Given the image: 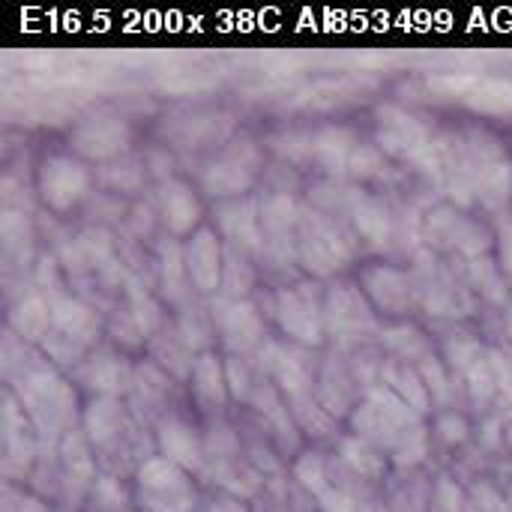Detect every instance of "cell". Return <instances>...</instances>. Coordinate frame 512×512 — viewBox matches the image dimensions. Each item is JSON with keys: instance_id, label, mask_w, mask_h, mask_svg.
I'll list each match as a JSON object with an SVG mask.
<instances>
[{"instance_id": "19", "label": "cell", "mask_w": 512, "mask_h": 512, "mask_svg": "<svg viewBox=\"0 0 512 512\" xmlns=\"http://www.w3.org/2000/svg\"><path fill=\"white\" fill-rule=\"evenodd\" d=\"M126 141H129V129L117 117H93V120L81 123L75 132V147L93 159L117 156L126 147Z\"/></svg>"}, {"instance_id": "35", "label": "cell", "mask_w": 512, "mask_h": 512, "mask_svg": "<svg viewBox=\"0 0 512 512\" xmlns=\"http://www.w3.org/2000/svg\"><path fill=\"white\" fill-rule=\"evenodd\" d=\"M426 512H468V492L453 477H438L432 483Z\"/></svg>"}, {"instance_id": "44", "label": "cell", "mask_w": 512, "mask_h": 512, "mask_svg": "<svg viewBox=\"0 0 512 512\" xmlns=\"http://www.w3.org/2000/svg\"><path fill=\"white\" fill-rule=\"evenodd\" d=\"M6 512H57L48 501H42V498H36V495H21L18 498V504H9Z\"/></svg>"}, {"instance_id": "9", "label": "cell", "mask_w": 512, "mask_h": 512, "mask_svg": "<svg viewBox=\"0 0 512 512\" xmlns=\"http://www.w3.org/2000/svg\"><path fill=\"white\" fill-rule=\"evenodd\" d=\"M39 459L36 435L30 432L24 414L15 408L12 396H6L3 411V474L9 483H24L33 474V465Z\"/></svg>"}, {"instance_id": "10", "label": "cell", "mask_w": 512, "mask_h": 512, "mask_svg": "<svg viewBox=\"0 0 512 512\" xmlns=\"http://www.w3.org/2000/svg\"><path fill=\"white\" fill-rule=\"evenodd\" d=\"M411 285H414V297H417L432 315H459V309H462V294L456 291L453 276H450L429 252H420V255H417Z\"/></svg>"}, {"instance_id": "32", "label": "cell", "mask_w": 512, "mask_h": 512, "mask_svg": "<svg viewBox=\"0 0 512 512\" xmlns=\"http://www.w3.org/2000/svg\"><path fill=\"white\" fill-rule=\"evenodd\" d=\"M81 512H129V498L123 492V483L117 477L99 474Z\"/></svg>"}, {"instance_id": "1", "label": "cell", "mask_w": 512, "mask_h": 512, "mask_svg": "<svg viewBox=\"0 0 512 512\" xmlns=\"http://www.w3.org/2000/svg\"><path fill=\"white\" fill-rule=\"evenodd\" d=\"M354 435L378 447L393 468L414 471L429 456V432L417 411H411L384 384L366 393V402L351 417Z\"/></svg>"}, {"instance_id": "2", "label": "cell", "mask_w": 512, "mask_h": 512, "mask_svg": "<svg viewBox=\"0 0 512 512\" xmlns=\"http://www.w3.org/2000/svg\"><path fill=\"white\" fill-rule=\"evenodd\" d=\"M84 435H87V441L93 447V456H96L102 474H108V477L120 480L126 471L135 474L150 459L141 450V441L132 432L123 408L114 399H108V396L96 399L87 408V414H84Z\"/></svg>"}, {"instance_id": "26", "label": "cell", "mask_w": 512, "mask_h": 512, "mask_svg": "<svg viewBox=\"0 0 512 512\" xmlns=\"http://www.w3.org/2000/svg\"><path fill=\"white\" fill-rule=\"evenodd\" d=\"M318 402L321 408L336 420L342 414H348L351 402H354V378L348 375L345 366H339L336 360H330L321 372V384H318Z\"/></svg>"}, {"instance_id": "8", "label": "cell", "mask_w": 512, "mask_h": 512, "mask_svg": "<svg viewBox=\"0 0 512 512\" xmlns=\"http://www.w3.org/2000/svg\"><path fill=\"white\" fill-rule=\"evenodd\" d=\"M276 318L288 336H294L303 345H318L324 333V309L315 300V291L309 285L285 288L276 297Z\"/></svg>"}, {"instance_id": "27", "label": "cell", "mask_w": 512, "mask_h": 512, "mask_svg": "<svg viewBox=\"0 0 512 512\" xmlns=\"http://www.w3.org/2000/svg\"><path fill=\"white\" fill-rule=\"evenodd\" d=\"M159 210L174 234H186L198 222V201L183 183H165L159 189Z\"/></svg>"}, {"instance_id": "39", "label": "cell", "mask_w": 512, "mask_h": 512, "mask_svg": "<svg viewBox=\"0 0 512 512\" xmlns=\"http://www.w3.org/2000/svg\"><path fill=\"white\" fill-rule=\"evenodd\" d=\"M177 333H180V339L195 351V348H204V345H210V333H213V324L207 321V315L201 312V309H186V315H183V321H180V327H177Z\"/></svg>"}, {"instance_id": "38", "label": "cell", "mask_w": 512, "mask_h": 512, "mask_svg": "<svg viewBox=\"0 0 512 512\" xmlns=\"http://www.w3.org/2000/svg\"><path fill=\"white\" fill-rule=\"evenodd\" d=\"M186 258L180 255V249L174 243H165L162 246V285L168 291L171 300H180L183 297V285H186Z\"/></svg>"}, {"instance_id": "41", "label": "cell", "mask_w": 512, "mask_h": 512, "mask_svg": "<svg viewBox=\"0 0 512 512\" xmlns=\"http://www.w3.org/2000/svg\"><path fill=\"white\" fill-rule=\"evenodd\" d=\"M318 156L324 159V165L342 168V165L348 162V156H351V141H348V135H345V132H327V135H321V141H318Z\"/></svg>"}, {"instance_id": "7", "label": "cell", "mask_w": 512, "mask_h": 512, "mask_svg": "<svg viewBox=\"0 0 512 512\" xmlns=\"http://www.w3.org/2000/svg\"><path fill=\"white\" fill-rule=\"evenodd\" d=\"M471 174H474V192L483 204L501 207L512 192V165L504 150L489 138H474L468 147Z\"/></svg>"}, {"instance_id": "48", "label": "cell", "mask_w": 512, "mask_h": 512, "mask_svg": "<svg viewBox=\"0 0 512 512\" xmlns=\"http://www.w3.org/2000/svg\"><path fill=\"white\" fill-rule=\"evenodd\" d=\"M504 438H507V444H510V447H512V423H510V426H507V435H504Z\"/></svg>"}, {"instance_id": "43", "label": "cell", "mask_w": 512, "mask_h": 512, "mask_svg": "<svg viewBox=\"0 0 512 512\" xmlns=\"http://www.w3.org/2000/svg\"><path fill=\"white\" fill-rule=\"evenodd\" d=\"M225 378H228V390L237 396V399H249L252 396V381H249V372L243 369V363L234 357L231 363H228V372H225Z\"/></svg>"}, {"instance_id": "17", "label": "cell", "mask_w": 512, "mask_h": 512, "mask_svg": "<svg viewBox=\"0 0 512 512\" xmlns=\"http://www.w3.org/2000/svg\"><path fill=\"white\" fill-rule=\"evenodd\" d=\"M186 270L198 291H216L222 285L225 270V252L213 231H198L192 243L186 246Z\"/></svg>"}, {"instance_id": "31", "label": "cell", "mask_w": 512, "mask_h": 512, "mask_svg": "<svg viewBox=\"0 0 512 512\" xmlns=\"http://www.w3.org/2000/svg\"><path fill=\"white\" fill-rule=\"evenodd\" d=\"M12 327L24 336V339H39V336H48V327H51V312L48 306L39 300V297H27L21 300L15 309H12Z\"/></svg>"}, {"instance_id": "12", "label": "cell", "mask_w": 512, "mask_h": 512, "mask_svg": "<svg viewBox=\"0 0 512 512\" xmlns=\"http://www.w3.org/2000/svg\"><path fill=\"white\" fill-rule=\"evenodd\" d=\"M156 447H159V456L180 465L183 471L195 477L204 474V438L186 420H177V417L162 420L156 432Z\"/></svg>"}, {"instance_id": "3", "label": "cell", "mask_w": 512, "mask_h": 512, "mask_svg": "<svg viewBox=\"0 0 512 512\" xmlns=\"http://www.w3.org/2000/svg\"><path fill=\"white\" fill-rule=\"evenodd\" d=\"M15 390L33 429L48 438V444H60L69 432H75V393L54 372L30 369Z\"/></svg>"}, {"instance_id": "42", "label": "cell", "mask_w": 512, "mask_h": 512, "mask_svg": "<svg viewBox=\"0 0 512 512\" xmlns=\"http://www.w3.org/2000/svg\"><path fill=\"white\" fill-rule=\"evenodd\" d=\"M438 438L447 444V447H456V444H465L468 441V423L456 414H447L441 417L438 423Z\"/></svg>"}, {"instance_id": "29", "label": "cell", "mask_w": 512, "mask_h": 512, "mask_svg": "<svg viewBox=\"0 0 512 512\" xmlns=\"http://www.w3.org/2000/svg\"><path fill=\"white\" fill-rule=\"evenodd\" d=\"M351 216H354L357 231H360L372 246H387V240H390V216H387V210H384L378 201H372V198L354 201Z\"/></svg>"}, {"instance_id": "33", "label": "cell", "mask_w": 512, "mask_h": 512, "mask_svg": "<svg viewBox=\"0 0 512 512\" xmlns=\"http://www.w3.org/2000/svg\"><path fill=\"white\" fill-rule=\"evenodd\" d=\"M222 288L231 300H240L252 288V267L243 258V249L234 243L225 249V270H222Z\"/></svg>"}, {"instance_id": "46", "label": "cell", "mask_w": 512, "mask_h": 512, "mask_svg": "<svg viewBox=\"0 0 512 512\" xmlns=\"http://www.w3.org/2000/svg\"><path fill=\"white\" fill-rule=\"evenodd\" d=\"M501 264H504L507 276L512 279V222H507L501 228Z\"/></svg>"}, {"instance_id": "36", "label": "cell", "mask_w": 512, "mask_h": 512, "mask_svg": "<svg viewBox=\"0 0 512 512\" xmlns=\"http://www.w3.org/2000/svg\"><path fill=\"white\" fill-rule=\"evenodd\" d=\"M465 378H468V393H471V399H474V405L477 408H486L489 402H492V396L498 393V381H495V369H492V357H480L468 372H465Z\"/></svg>"}, {"instance_id": "34", "label": "cell", "mask_w": 512, "mask_h": 512, "mask_svg": "<svg viewBox=\"0 0 512 512\" xmlns=\"http://www.w3.org/2000/svg\"><path fill=\"white\" fill-rule=\"evenodd\" d=\"M384 345L399 357V360H423L429 357V342L414 330V327H393L384 330Z\"/></svg>"}, {"instance_id": "20", "label": "cell", "mask_w": 512, "mask_h": 512, "mask_svg": "<svg viewBox=\"0 0 512 512\" xmlns=\"http://www.w3.org/2000/svg\"><path fill=\"white\" fill-rule=\"evenodd\" d=\"M363 285L369 291V297L378 303V309L390 312V315H402L411 300H414V285L405 273L393 270V267H372L363 276Z\"/></svg>"}, {"instance_id": "30", "label": "cell", "mask_w": 512, "mask_h": 512, "mask_svg": "<svg viewBox=\"0 0 512 512\" xmlns=\"http://www.w3.org/2000/svg\"><path fill=\"white\" fill-rule=\"evenodd\" d=\"M153 357L174 375V378H186L192 375V348L180 339V333H159L153 339Z\"/></svg>"}, {"instance_id": "40", "label": "cell", "mask_w": 512, "mask_h": 512, "mask_svg": "<svg viewBox=\"0 0 512 512\" xmlns=\"http://www.w3.org/2000/svg\"><path fill=\"white\" fill-rule=\"evenodd\" d=\"M420 378H423V384L429 387V396L438 402V405H444L447 399H450V384H447V375H444V369H441V363L429 354V357H423L420 360Z\"/></svg>"}, {"instance_id": "45", "label": "cell", "mask_w": 512, "mask_h": 512, "mask_svg": "<svg viewBox=\"0 0 512 512\" xmlns=\"http://www.w3.org/2000/svg\"><path fill=\"white\" fill-rule=\"evenodd\" d=\"M207 512H252V507L243 501V498H234V495H219L213 504H210V510Z\"/></svg>"}, {"instance_id": "28", "label": "cell", "mask_w": 512, "mask_h": 512, "mask_svg": "<svg viewBox=\"0 0 512 512\" xmlns=\"http://www.w3.org/2000/svg\"><path fill=\"white\" fill-rule=\"evenodd\" d=\"M81 378L87 381V387L99 390L102 396H114L120 390L129 387V369L123 360H117L114 354H99L96 360H90L84 369H81Z\"/></svg>"}, {"instance_id": "21", "label": "cell", "mask_w": 512, "mask_h": 512, "mask_svg": "<svg viewBox=\"0 0 512 512\" xmlns=\"http://www.w3.org/2000/svg\"><path fill=\"white\" fill-rule=\"evenodd\" d=\"M339 459H342V465H345L351 474H357L360 480H366V483H372V486L384 483L387 468H390V459H387L378 447H372L369 441H363V438H357V435L339 441Z\"/></svg>"}, {"instance_id": "25", "label": "cell", "mask_w": 512, "mask_h": 512, "mask_svg": "<svg viewBox=\"0 0 512 512\" xmlns=\"http://www.w3.org/2000/svg\"><path fill=\"white\" fill-rule=\"evenodd\" d=\"M243 153H249V147H243ZM243 153H228L222 162H216L207 174H204V186L210 189V195H237L246 192L252 183V162L243 159Z\"/></svg>"}, {"instance_id": "47", "label": "cell", "mask_w": 512, "mask_h": 512, "mask_svg": "<svg viewBox=\"0 0 512 512\" xmlns=\"http://www.w3.org/2000/svg\"><path fill=\"white\" fill-rule=\"evenodd\" d=\"M507 507H510V512H512V483L507 486Z\"/></svg>"}, {"instance_id": "14", "label": "cell", "mask_w": 512, "mask_h": 512, "mask_svg": "<svg viewBox=\"0 0 512 512\" xmlns=\"http://www.w3.org/2000/svg\"><path fill=\"white\" fill-rule=\"evenodd\" d=\"M429 240H435L438 246H447V249H456V252L468 255L471 261L483 258L489 243H492L489 234L480 225H474V222H468L462 216H453L447 210H441V213H435L429 219Z\"/></svg>"}, {"instance_id": "18", "label": "cell", "mask_w": 512, "mask_h": 512, "mask_svg": "<svg viewBox=\"0 0 512 512\" xmlns=\"http://www.w3.org/2000/svg\"><path fill=\"white\" fill-rule=\"evenodd\" d=\"M297 228H300V213L288 195H270L261 207V237L276 255H288L291 246L297 243Z\"/></svg>"}, {"instance_id": "4", "label": "cell", "mask_w": 512, "mask_h": 512, "mask_svg": "<svg viewBox=\"0 0 512 512\" xmlns=\"http://www.w3.org/2000/svg\"><path fill=\"white\" fill-rule=\"evenodd\" d=\"M135 504L141 512H198V486L180 465L150 456L135 471Z\"/></svg>"}, {"instance_id": "22", "label": "cell", "mask_w": 512, "mask_h": 512, "mask_svg": "<svg viewBox=\"0 0 512 512\" xmlns=\"http://www.w3.org/2000/svg\"><path fill=\"white\" fill-rule=\"evenodd\" d=\"M381 381L390 393H396L411 411L417 414H426L429 405H432V396H429V387L423 384L420 372L411 369L408 363H399V360H387L384 369H381Z\"/></svg>"}, {"instance_id": "5", "label": "cell", "mask_w": 512, "mask_h": 512, "mask_svg": "<svg viewBox=\"0 0 512 512\" xmlns=\"http://www.w3.org/2000/svg\"><path fill=\"white\" fill-rule=\"evenodd\" d=\"M297 255L300 261L318 273L330 276L342 270L351 258V249L345 237L336 231V225L318 213H300V228H297Z\"/></svg>"}, {"instance_id": "13", "label": "cell", "mask_w": 512, "mask_h": 512, "mask_svg": "<svg viewBox=\"0 0 512 512\" xmlns=\"http://www.w3.org/2000/svg\"><path fill=\"white\" fill-rule=\"evenodd\" d=\"M213 327L222 333V342L231 351H249L261 339V318L243 300H219L213 303Z\"/></svg>"}, {"instance_id": "6", "label": "cell", "mask_w": 512, "mask_h": 512, "mask_svg": "<svg viewBox=\"0 0 512 512\" xmlns=\"http://www.w3.org/2000/svg\"><path fill=\"white\" fill-rule=\"evenodd\" d=\"M324 327L339 345H360L375 333V315L357 285H336L324 303Z\"/></svg>"}, {"instance_id": "23", "label": "cell", "mask_w": 512, "mask_h": 512, "mask_svg": "<svg viewBox=\"0 0 512 512\" xmlns=\"http://www.w3.org/2000/svg\"><path fill=\"white\" fill-rule=\"evenodd\" d=\"M192 396L201 411H219L228 399V378L213 354H201L192 366Z\"/></svg>"}, {"instance_id": "16", "label": "cell", "mask_w": 512, "mask_h": 512, "mask_svg": "<svg viewBox=\"0 0 512 512\" xmlns=\"http://www.w3.org/2000/svg\"><path fill=\"white\" fill-rule=\"evenodd\" d=\"M378 141L393 156H423L429 150L423 126L399 108H384L378 114Z\"/></svg>"}, {"instance_id": "24", "label": "cell", "mask_w": 512, "mask_h": 512, "mask_svg": "<svg viewBox=\"0 0 512 512\" xmlns=\"http://www.w3.org/2000/svg\"><path fill=\"white\" fill-rule=\"evenodd\" d=\"M219 225L240 249H261V216L252 201H237L219 210Z\"/></svg>"}, {"instance_id": "11", "label": "cell", "mask_w": 512, "mask_h": 512, "mask_svg": "<svg viewBox=\"0 0 512 512\" xmlns=\"http://www.w3.org/2000/svg\"><path fill=\"white\" fill-rule=\"evenodd\" d=\"M39 192L48 207L63 213L87 192V171L66 156H54L39 171Z\"/></svg>"}, {"instance_id": "37", "label": "cell", "mask_w": 512, "mask_h": 512, "mask_svg": "<svg viewBox=\"0 0 512 512\" xmlns=\"http://www.w3.org/2000/svg\"><path fill=\"white\" fill-rule=\"evenodd\" d=\"M471 282H474V288H477L486 300L504 303V297H507L504 279H501V273H498V264H492L486 255L471 261Z\"/></svg>"}, {"instance_id": "15", "label": "cell", "mask_w": 512, "mask_h": 512, "mask_svg": "<svg viewBox=\"0 0 512 512\" xmlns=\"http://www.w3.org/2000/svg\"><path fill=\"white\" fill-rule=\"evenodd\" d=\"M48 294V312H51V327L57 336H66L75 345H87L96 336V318L90 315V309H84L78 300L66 297L57 285V279H51V288H45Z\"/></svg>"}, {"instance_id": "49", "label": "cell", "mask_w": 512, "mask_h": 512, "mask_svg": "<svg viewBox=\"0 0 512 512\" xmlns=\"http://www.w3.org/2000/svg\"><path fill=\"white\" fill-rule=\"evenodd\" d=\"M507 330H510V336H512V312H510V321H507Z\"/></svg>"}]
</instances>
